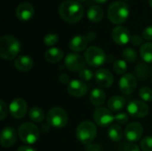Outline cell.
Here are the masks:
<instances>
[{
    "label": "cell",
    "mask_w": 152,
    "mask_h": 151,
    "mask_svg": "<svg viewBox=\"0 0 152 151\" xmlns=\"http://www.w3.org/2000/svg\"><path fill=\"white\" fill-rule=\"evenodd\" d=\"M61 17L69 23L78 22L84 16V8L79 2L75 0H65L59 7Z\"/></svg>",
    "instance_id": "1"
},
{
    "label": "cell",
    "mask_w": 152,
    "mask_h": 151,
    "mask_svg": "<svg viewBox=\"0 0 152 151\" xmlns=\"http://www.w3.org/2000/svg\"><path fill=\"white\" fill-rule=\"evenodd\" d=\"M20 50L19 40L12 36H3L0 38V56L4 60H13Z\"/></svg>",
    "instance_id": "2"
},
{
    "label": "cell",
    "mask_w": 152,
    "mask_h": 151,
    "mask_svg": "<svg viewBox=\"0 0 152 151\" xmlns=\"http://www.w3.org/2000/svg\"><path fill=\"white\" fill-rule=\"evenodd\" d=\"M108 17L114 24H122L129 17V7L123 1H116L108 8Z\"/></svg>",
    "instance_id": "3"
},
{
    "label": "cell",
    "mask_w": 152,
    "mask_h": 151,
    "mask_svg": "<svg viewBox=\"0 0 152 151\" xmlns=\"http://www.w3.org/2000/svg\"><path fill=\"white\" fill-rule=\"evenodd\" d=\"M97 134V128L91 121L82 122L77 128L76 136L77 140L83 144H89L93 142Z\"/></svg>",
    "instance_id": "4"
},
{
    "label": "cell",
    "mask_w": 152,
    "mask_h": 151,
    "mask_svg": "<svg viewBox=\"0 0 152 151\" xmlns=\"http://www.w3.org/2000/svg\"><path fill=\"white\" fill-rule=\"evenodd\" d=\"M46 120L51 126L59 129L64 127L67 125L69 117L67 112L63 109L54 107L48 111Z\"/></svg>",
    "instance_id": "5"
},
{
    "label": "cell",
    "mask_w": 152,
    "mask_h": 151,
    "mask_svg": "<svg viewBox=\"0 0 152 151\" xmlns=\"http://www.w3.org/2000/svg\"><path fill=\"white\" fill-rule=\"evenodd\" d=\"M18 134L23 142L34 144L39 138V130L32 123H24L19 127Z\"/></svg>",
    "instance_id": "6"
},
{
    "label": "cell",
    "mask_w": 152,
    "mask_h": 151,
    "mask_svg": "<svg viewBox=\"0 0 152 151\" xmlns=\"http://www.w3.org/2000/svg\"><path fill=\"white\" fill-rule=\"evenodd\" d=\"M86 62L92 67H100L103 65L107 60L105 53L97 46H91L87 48L85 53Z\"/></svg>",
    "instance_id": "7"
},
{
    "label": "cell",
    "mask_w": 152,
    "mask_h": 151,
    "mask_svg": "<svg viewBox=\"0 0 152 151\" xmlns=\"http://www.w3.org/2000/svg\"><path fill=\"white\" fill-rule=\"evenodd\" d=\"M94 120L97 125L101 127H107L115 120V117L109 109L98 108L94 113Z\"/></svg>",
    "instance_id": "8"
},
{
    "label": "cell",
    "mask_w": 152,
    "mask_h": 151,
    "mask_svg": "<svg viewBox=\"0 0 152 151\" xmlns=\"http://www.w3.org/2000/svg\"><path fill=\"white\" fill-rule=\"evenodd\" d=\"M127 112L131 117L135 118H142L149 113L148 105L139 100L132 101L127 105Z\"/></svg>",
    "instance_id": "9"
},
{
    "label": "cell",
    "mask_w": 152,
    "mask_h": 151,
    "mask_svg": "<svg viewBox=\"0 0 152 151\" xmlns=\"http://www.w3.org/2000/svg\"><path fill=\"white\" fill-rule=\"evenodd\" d=\"M65 66L71 71H81L85 69L86 60L79 54L69 53L65 58Z\"/></svg>",
    "instance_id": "10"
},
{
    "label": "cell",
    "mask_w": 152,
    "mask_h": 151,
    "mask_svg": "<svg viewBox=\"0 0 152 151\" xmlns=\"http://www.w3.org/2000/svg\"><path fill=\"white\" fill-rule=\"evenodd\" d=\"M137 86V81L132 74H125L119 80V90L125 94H131Z\"/></svg>",
    "instance_id": "11"
},
{
    "label": "cell",
    "mask_w": 152,
    "mask_h": 151,
    "mask_svg": "<svg viewBox=\"0 0 152 151\" xmlns=\"http://www.w3.org/2000/svg\"><path fill=\"white\" fill-rule=\"evenodd\" d=\"M9 109H10V114L12 115V117L14 118H22L28 110V107H27V103L23 99L18 98L13 100L10 106H9Z\"/></svg>",
    "instance_id": "12"
},
{
    "label": "cell",
    "mask_w": 152,
    "mask_h": 151,
    "mask_svg": "<svg viewBox=\"0 0 152 151\" xmlns=\"http://www.w3.org/2000/svg\"><path fill=\"white\" fill-rule=\"evenodd\" d=\"M143 133V127L140 123L133 122L129 124L125 130L126 138L132 142H135L139 141Z\"/></svg>",
    "instance_id": "13"
},
{
    "label": "cell",
    "mask_w": 152,
    "mask_h": 151,
    "mask_svg": "<svg viewBox=\"0 0 152 151\" xmlns=\"http://www.w3.org/2000/svg\"><path fill=\"white\" fill-rule=\"evenodd\" d=\"M111 36L113 41L118 45H125L130 40V32L127 28L124 26L116 27L111 33Z\"/></svg>",
    "instance_id": "14"
},
{
    "label": "cell",
    "mask_w": 152,
    "mask_h": 151,
    "mask_svg": "<svg viewBox=\"0 0 152 151\" xmlns=\"http://www.w3.org/2000/svg\"><path fill=\"white\" fill-rule=\"evenodd\" d=\"M95 80L97 84L103 88H109L113 84V75L106 69H100L95 72Z\"/></svg>",
    "instance_id": "15"
},
{
    "label": "cell",
    "mask_w": 152,
    "mask_h": 151,
    "mask_svg": "<svg viewBox=\"0 0 152 151\" xmlns=\"http://www.w3.org/2000/svg\"><path fill=\"white\" fill-rule=\"evenodd\" d=\"M34 7L28 2L20 3L16 8V16L19 20L27 21L29 20L34 15Z\"/></svg>",
    "instance_id": "16"
},
{
    "label": "cell",
    "mask_w": 152,
    "mask_h": 151,
    "mask_svg": "<svg viewBox=\"0 0 152 151\" xmlns=\"http://www.w3.org/2000/svg\"><path fill=\"white\" fill-rule=\"evenodd\" d=\"M68 93L74 97H82L87 93V85L81 80L74 79L68 85Z\"/></svg>",
    "instance_id": "17"
},
{
    "label": "cell",
    "mask_w": 152,
    "mask_h": 151,
    "mask_svg": "<svg viewBox=\"0 0 152 151\" xmlns=\"http://www.w3.org/2000/svg\"><path fill=\"white\" fill-rule=\"evenodd\" d=\"M17 140V134L13 128L10 126L4 127L1 132L0 141L1 145L4 148H10L12 147Z\"/></svg>",
    "instance_id": "18"
},
{
    "label": "cell",
    "mask_w": 152,
    "mask_h": 151,
    "mask_svg": "<svg viewBox=\"0 0 152 151\" xmlns=\"http://www.w3.org/2000/svg\"><path fill=\"white\" fill-rule=\"evenodd\" d=\"M88 42L86 36H76L69 41V48L73 52H81L86 48Z\"/></svg>",
    "instance_id": "19"
},
{
    "label": "cell",
    "mask_w": 152,
    "mask_h": 151,
    "mask_svg": "<svg viewBox=\"0 0 152 151\" xmlns=\"http://www.w3.org/2000/svg\"><path fill=\"white\" fill-rule=\"evenodd\" d=\"M33 65H34L33 60L30 57L26 56V55L18 57L14 61L15 68L21 72H27L33 68Z\"/></svg>",
    "instance_id": "20"
},
{
    "label": "cell",
    "mask_w": 152,
    "mask_h": 151,
    "mask_svg": "<svg viewBox=\"0 0 152 151\" xmlns=\"http://www.w3.org/2000/svg\"><path fill=\"white\" fill-rule=\"evenodd\" d=\"M87 18L92 22H99L102 20L104 12L102 8L100 5H92L86 12Z\"/></svg>",
    "instance_id": "21"
},
{
    "label": "cell",
    "mask_w": 152,
    "mask_h": 151,
    "mask_svg": "<svg viewBox=\"0 0 152 151\" xmlns=\"http://www.w3.org/2000/svg\"><path fill=\"white\" fill-rule=\"evenodd\" d=\"M45 58L48 62L56 63L63 58V52L60 48L52 47L45 52Z\"/></svg>",
    "instance_id": "22"
},
{
    "label": "cell",
    "mask_w": 152,
    "mask_h": 151,
    "mask_svg": "<svg viewBox=\"0 0 152 151\" xmlns=\"http://www.w3.org/2000/svg\"><path fill=\"white\" fill-rule=\"evenodd\" d=\"M105 100H106V94L102 89L95 88L92 91L90 94V101L93 105L101 106L105 102Z\"/></svg>",
    "instance_id": "23"
},
{
    "label": "cell",
    "mask_w": 152,
    "mask_h": 151,
    "mask_svg": "<svg viewBox=\"0 0 152 151\" xmlns=\"http://www.w3.org/2000/svg\"><path fill=\"white\" fill-rule=\"evenodd\" d=\"M126 105L125 98L121 96H113L108 101V108L111 111H119Z\"/></svg>",
    "instance_id": "24"
},
{
    "label": "cell",
    "mask_w": 152,
    "mask_h": 151,
    "mask_svg": "<svg viewBox=\"0 0 152 151\" xmlns=\"http://www.w3.org/2000/svg\"><path fill=\"white\" fill-rule=\"evenodd\" d=\"M140 55L145 62L152 63V43H145L141 46Z\"/></svg>",
    "instance_id": "25"
},
{
    "label": "cell",
    "mask_w": 152,
    "mask_h": 151,
    "mask_svg": "<svg viewBox=\"0 0 152 151\" xmlns=\"http://www.w3.org/2000/svg\"><path fill=\"white\" fill-rule=\"evenodd\" d=\"M108 135L113 142H118L123 137L122 128L118 125H112L108 130Z\"/></svg>",
    "instance_id": "26"
},
{
    "label": "cell",
    "mask_w": 152,
    "mask_h": 151,
    "mask_svg": "<svg viewBox=\"0 0 152 151\" xmlns=\"http://www.w3.org/2000/svg\"><path fill=\"white\" fill-rule=\"evenodd\" d=\"M29 118L36 123H41L45 118V113L39 107H33L28 111Z\"/></svg>",
    "instance_id": "27"
},
{
    "label": "cell",
    "mask_w": 152,
    "mask_h": 151,
    "mask_svg": "<svg viewBox=\"0 0 152 151\" xmlns=\"http://www.w3.org/2000/svg\"><path fill=\"white\" fill-rule=\"evenodd\" d=\"M122 57L126 61L134 62L137 60V53L133 48H126L122 52Z\"/></svg>",
    "instance_id": "28"
},
{
    "label": "cell",
    "mask_w": 152,
    "mask_h": 151,
    "mask_svg": "<svg viewBox=\"0 0 152 151\" xmlns=\"http://www.w3.org/2000/svg\"><path fill=\"white\" fill-rule=\"evenodd\" d=\"M113 69L117 74L125 75L127 70L126 61L125 60H117L113 64Z\"/></svg>",
    "instance_id": "29"
},
{
    "label": "cell",
    "mask_w": 152,
    "mask_h": 151,
    "mask_svg": "<svg viewBox=\"0 0 152 151\" xmlns=\"http://www.w3.org/2000/svg\"><path fill=\"white\" fill-rule=\"evenodd\" d=\"M134 71H135L136 76L139 78H146L150 73V69L146 64L140 63L136 66V68L134 69Z\"/></svg>",
    "instance_id": "30"
},
{
    "label": "cell",
    "mask_w": 152,
    "mask_h": 151,
    "mask_svg": "<svg viewBox=\"0 0 152 151\" xmlns=\"http://www.w3.org/2000/svg\"><path fill=\"white\" fill-rule=\"evenodd\" d=\"M139 96L144 101H152V90L149 87H142L139 91Z\"/></svg>",
    "instance_id": "31"
},
{
    "label": "cell",
    "mask_w": 152,
    "mask_h": 151,
    "mask_svg": "<svg viewBox=\"0 0 152 151\" xmlns=\"http://www.w3.org/2000/svg\"><path fill=\"white\" fill-rule=\"evenodd\" d=\"M59 41V36L55 34L49 33L44 37V43L48 46H53Z\"/></svg>",
    "instance_id": "32"
},
{
    "label": "cell",
    "mask_w": 152,
    "mask_h": 151,
    "mask_svg": "<svg viewBox=\"0 0 152 151\" xmlns=\"http://www.w3.org/2000/svg\"><path fill=\"white\" fill-rule=\"evenodd\" d=\"M142 151H152V136H146L141 142Z\"/></svg>",
    "instance_id": "33"
},
{
    "label": "cell",
    "mask_w": 152,
    "mask_h": 151,
    "mask_svg": "<svg viewBox=\"0 0 152 151\" xmlns=\"http://www.w3.org/2000/svg\"><path fill=\"white\" fill-rule=\"evenodd\" d=\"M94 77V73L92 70L88 69H84L81 71H79V77L83 81H90Z\"/></svg>",
    "instance_id": "34"
},
{
    "label": "cell",
    "mask_w": 152,
    "mask_h": 151,
    "mask_svg": "<svg viewBox=\"0 0 152 151\" xmlns=\"http://www.w3.org/2000/svg\"><path fill=\"white\" fill-rule=\"evenodd\" d=\"M115 120L117 123H118L120 125H125L128 122L129 117H128V115L122 112V113H118L115 116Z\"/></svg>",
    "instance_id": "35"
},
{
    "label": "cell",
    "mask_w": 152,
    "mask_h": 151,
    "mask_svg": "<svg viewBox=\"0 0 152 151\" xmlns=\"http://www.w3.org/2000/svg\"><path fill=\"white\" fill-rule=\"evenodd\" d=\"M142 36L146 40H152V25L144 28V30L142 31Z\"/></svg>",
    "instance_id": "36"
},
{
    "label": "cell",
    "mask_w": 152,
    "mask_h": 151,
    "mask_svg": "<svg viewBox=\"0 0 152 151\" xmlns=\"http://www.w3.org/2000/svg\"><path fill=\"white\" fill-rule=\"evenodd\" d=\"M7 116V107L5 105V103L1 101H0V119L4 120Z\"/></svg>",
    "instance_id": "37"
},
{
    "label": "cell",
    "mask_w": 152,
    "mask_h": 151,
    "mask_svg": "<svg viewBox=\"0 0 152 151\" xmlns=\"http://www.w3.org/2000/svg\"><path fill=\"white\" fill-rule=\"evenodd\" d=\"M102 146L97 143H89L86 147V151H102Z\"/></svg>",
    "instance_id": "38"
},
{
    "label": "cell",
    "mask_w": 152,
    "mask_h": 151,
    "mask_svg": "<svg viewBox=\"0 0 152 151\" xmlns=\"http://www.w3.org/2000/svg\"><path fill=\"white\" fill-rule=\"evenodd\" d=\"M131 43H132V44L133 45H134V46H139V45H141L142 44V38L139 36V35H134L132 37H131Z\"/></svg>",
    "instance_id": "39"
},
{
    "label": "cell",
    "mask_w": 152,
    "mask_h": 151,
    "mask_svg": "<svg viewBox=\"0 0 152 151\" xmlns=\"http://www.w3.org/2000/svg\"><path fill=\"white\" fill-rule=\"evenodd\" d=\"M125 151H141V150L136 144L131 143V144H128V145L126 146Z\"/></svg>",
    "instance_id": "40"
},
{
    "label": "cell",
    "mask_w": 152,
    "mask_h": 151,
    "mask_svg": "<svg viewBox=\"0 0 152 151\" xmlns=\"http://www.w3.org/2000/svg\"><path fill=\"white\" fill-rule=\"evenodd\" d=\"M60 81L62 83V84H69V77H68V75H66V74H61V76H60Z\"/></svg>",
    "instance_id": "41"
},
{
    "label": "cell",
    "mask_w": 152,
    "mask_h": 151,
    "mask_svg": "<svg viewBox=\"0 0 152 151\" xmlns=\"http://www.w3.org/2000/svg\"><path fill=\"white\" fill-rule=\"evenodd\" d=\"M86 37H87V39L89 40V41H93V40H94L95 39V36H96V35H95V33L94 32H88L87 34H86Z\"/></svg>",
    "instance_id": "42"
},
{
    "label": "cell",
    "mask_w": 152,
    "mask_h": 151,
    "mask_svg": "<svg viewBox=\"0 0 152 151\" xmlns=\"http://www.w3.org/2000/svg\"><path fill=\"white\" fill-rule=\"evenodd\" d=\"M17 151H37V150H34V149H33V148H31V147H28V146H22V147H20Z\"/></svg>",
    "instance_id": "43"
},
{
    "label": "cell",
    "mask_w": 152,
    "mask_h": 151,
    "mask_svg": "<svg viewBox=\"0 0 152 151\" xmlns=\"http://www.w3.org/2000/svg\"><path fill=\"white\" fill-rule=\"evenodd\" d=\"M94 2H96V3H98V4H104V3H106L108 0H94Z\"/></svg>",
    "instance_id": "44"
},
{
    "label": "cell",
    "mask_w": 152,
    "mask_h": 151,
    "mask_svg": "<svg viewBox=\"0 0 152 151\" xmlns=\"http://www.w3.org/2000/svg\"><path fill=\"white\" fill-rule=\"evenodd\" d=\"M149 4H150V5L152 7V0H149Z\"/></svg>",
    "instance_id": "45"
},
{
    "label": "cell",
    "mask_w": 152,
    "mask_h": 151,
    "mask_svg": "<svg viewBox=\"0 0 152 151\" xmlns=\"http://www.w3.org/2000/svg\"><path fill=\"white\" fill-rule=\"evenodd\" d=\"M77 2H84V1H86V0H77Z\"/></svg>",
    "instance_id": "46"
}]
</instances>
